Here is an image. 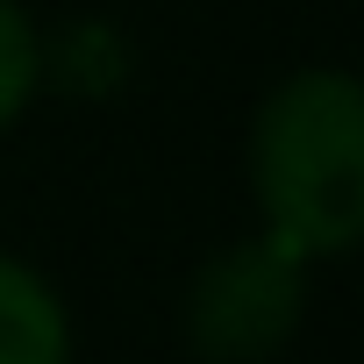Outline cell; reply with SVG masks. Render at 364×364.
<instances>
[{
	"instance_id": "4",
	"label": "cell",
	"mask_w": 364,
	"mask_h": 364,
	"mask_svg": "<svg viewBox=\"0 0 364 364\" xmlns=\"http://www.w3.org/2000/svg\"><path fill=\"white\" fill-rule=\"evenodd\" d=\"M43 72H50L43 29L29 22L22 0H0V129H15L29 114V100L43 93Z\"/></svg>"
},
{
	"instance_id": "3",
	"label": "cell",
	"mask_w": 364,
	"mask_h": 364,
	"mask_svg": "<svg viewBox=\"0 0 364 364\" xmlns=\"http://www.w3.org/2000/svg\"><path fill=\"white\" fill-rule=\"evenodd\" d=\"M79 328L65 293L15 250H0V364H72Z\"/></svg>"
},
{
	"instance_id": "1",
	"label": "cell",
	"mask_w": 364,
	"mask_h": 364,
	"mask_svg": "<svg viewBox=\"0 0 364 364\" xmlns=\"http://www.w3.org/2000/svg\"><path fill=\"white\" fill-rule=\"evenodd\" d=\"M250 193L264 236L307 264L364 236V86L343 65L286 72L250 122Z\"/></svg>"
},
{
	"instance_id": "2",
	"label": "cell",
	"mask_w": 364,
	"mask_h": 364,
	"mask_svg": "<svg viewBox=\"0 0 364 364\" xmlns=\"http://www.w3.org/2000/svg\"><path fill=\"white\" fill-rule=\"evenodd\" d=\"M307 314V257L279 236H243L215 250L186 286V343L208 364H264L293 343Z\"/></svg>"
}]
</instances>
